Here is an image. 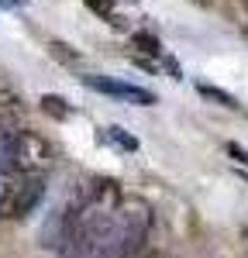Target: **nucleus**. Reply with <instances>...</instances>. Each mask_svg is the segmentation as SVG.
I'll use <instances>...</instances> for the list:
<instances>
[{
	"mask_svg": "<svg viewBox=\"0 0 248 258\" xmlns=\"http://www.w3.org/2000/svg\"><path fill=\"white\" fill-rule=\"evenodd\" d=\"M142 258H169V255H162V251H148V255H142Z\"/></svg>",
	"mask_w": 248,
	"mask_h": 258,
	"instance_id": "nucleus-14",
	"label": "nucleus"
},
{
	"mask_svg": "<svg viewBox=\"0 0 248 258\" xmlns=\"http://www.w3.org/2000/svg\"><path fill=\"white\" fill-rule=\"evenodd\" d=\"M18 172V127H0V176Z\"/></svg>",
	"mask_w": 248,
	"mask_h": 258,
	"instance_id": "nucleus-5",
	"label": "nucleus"
},
{
	"mask_svg": "<svg viewBox=\"0 0 248 258\" xmlns=\"http://www.w3.org/2000/svg\"><path fill=\"white\" fill-rule=\"evenodd\" d=\"M227 152H231V155H238V162H245V165H248V152H241L238 145H227Z\"/></svg>",
	"mask_w": 248,
	"mask_h": 258,
	"instance_id": "nucleus-12",
	"label": "nucleus"
},
{
	"mask_svg": "<svg viewBox=\"0 0 248 258\" xmlns=\"http://www.w3.org/2000/svg\"><path fill=\"white\" fill-rule=\"evenodd\" d=\"M197 4H210V0H197Z\"/></svg>",
	"mask_w": 248,
	"mask_h": 258,
	"instance_id": "nucleus-15",
	"label": "nucleus"
},
{
	"mask_svg": "<svg viewBox=\"0 0 248 258\" xmlns=\"http://www.w3.org/2000/svg\"><path fill=\"white\" fill-rule=\"evenodd\" d=\"M41 110H45V114H52V117H59V120H66L69 114H73V110H69V103H66L62 97H55V93H45V97H41Z\"/></svg>",
	"mask_w": 248,
	"mask_h": 258,
	"instance_id": "nucleus-8",
	"label": "nucleus"
},
{
	"mask_svg": "<svg viewBox=\"0 0 248 258\" xmlns=\"http://www.w3.org/2000/svg\"><path fill=\"white\" fill-rule=\"evenodd\" d=\"M48 52H52L55 59L69 62V66H76V62H80V55H76V52H69V45H62V41H48Z\"/></svg>",
	"mask_w": 248,
	"mask_h": 258,
	"instance_id": "nucleus-11",
	"label": "nucleus"
},
{
	"mask_svg": "<svg viewBox=\"0 0 248 258\" xmlns=\"http://www.w3.org/2000/svg\"><path fill=\"white\" fill-rule=\"evenodd\" d=\"M52 165V145L31 127H18V172L21 176H45Z\"/></svg>",
	"mask_w": 248,
	"mask_h": 258,
	"instance_id": "nucleus-3",
	"label": "nucleus"
},
{
	"mask_svg": "<svg viewBox=\"0 0 248 258\" xmlns=\"http://www.w3.org/2000/svg\"><path fill=\"white\" fill-rule=\"evenodd\" d=\"M131 45H135L142 55H148V59H165L162 55V41L155 38V35H148V31H135V35H131Z\"/></svg>",
	"mask_w": 248,
	"mask_h": 258,
	"instance_id": "nucleus-6",
	"label": "nucleus"
},
{
	"mask_svg": "<svg viewBox=\"0 0 248 258\" xmlns=\"http://www.w3.org/2000/svg\"><path fill=\"white\" fill-rule=\"evenodd\" d=\"M86 7H90V11H97L100 18H107V24H114V28H124V18L117 14L114 0H86Z\"/></svg>",
	"mask_w": 248,
	"mask_h": 258,
	"instance_id": "nucleus-7",
	"label": "nucleus"
},
{
	"mask_svg": "<svg viewBox=\"0 0 248 258\" xmlns=\"http://www.w3.org/2000/svg\"><path fill=\"white\" fill-rule=\"evenodd\" d=\"M83 86L97 90V93H107L114 100H124V103H138V107H152L159 103V97L152 90H142V86H131V83H121V80H110V76H97V73H86L83 76Z\"/></svg>",
	"mask_w": 248,
	"mask_h": 258,
	"instance_id": "nucleus-4",
	"label": "nucleus"
},
{
	"mask_svg": "<svg viewBox=\"0 0 248 258\" xmlns=\"http://www.w3.org/2000/svg\"><path fill=\"white\" fill-rule=\"evenodd\" d=\"M103 138L114 141L117 148H124V152H135V148H138V138H135V135H128L124 127H107V131H103Z\"/></svg>",
	"mask_w": 248,
	"mask_h": 258,
	"instance_id": "nucleus-9",
	"label": "nucleus"
},
{
	"mask_svg": "<svg viewBox=\"0 0 248 258\" xmlns=\"http://www.w3.org/2000/svg\"><path fill=\"white\" fill-rule=\"evenodd\" d=\"M197 90H200V97L214 100V103H221V107H231V110H238V100L231 97V93H224V90H217V86H207V83H200Z\"/></svg>",
	"mask_w": 248,
	"mask_h": 258,
	"instance_id": "nucleus-10",
	"label": "nucleus"
},
{
	"mask_svg": "<svg viewBox=\"0 0 248 258\" xmlns=\"http://www.w3.org/2000/svg\"><path fill=\"white\" fill-rule=\"evenodd\" d=\"M152 234V207L142 200H121L110 217L107 258H142Z\"/></svg>",
	"mask_w": 248,
	"mask_h": 258,
	"instance_id": "nucleus-1",
	"label": "nucleus"
},
{
	"mask_svg": "<svg viewBox=\"0 0 248 258\" xmlns=\"http://www.w3.org/2000/svg\"><path fill=\"white\" fill-rule=\"evenodd\" d=\"M24 4H28V0H0L4 11H14V7H24Z\"/></svg>",
	"mask_w": 248,
	"mask_h": 258,
	"instance_id": "nucleus-13",
	"label": "nucleus"
},
{
	"mask_svg": "<svg viewBox=\"0 0 248 258\" xmlns=\"http://www.w3.org/2000/svg\"><path fill=\"white\" fill-rule=\"evenodd\" d=\"M45 200V176H0V217L24 220Z\"/></svg>",
	"mask_w": 248,
	"mask_h": 258,
	"instance_id": "nucleus-2",
	"label": "nucleus"
}]
</instances>
